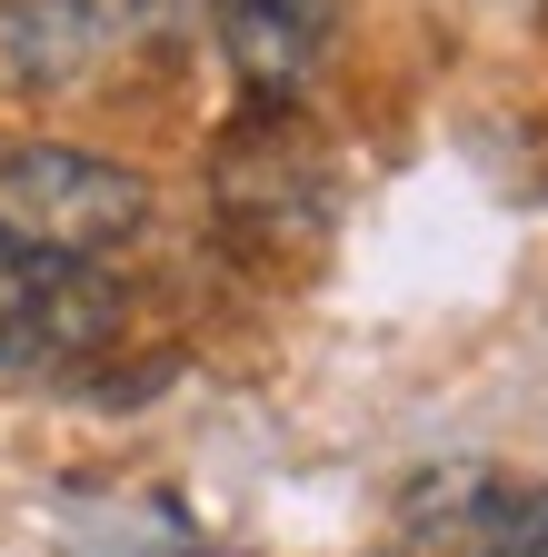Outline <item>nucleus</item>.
<instances>
[{
    "label": "nucleus",
    "mask_w": 548,
    "mask_h": 557,
    "mask_svg": "<svg viewBox=\"0 0 548 557\" xmlns=\"http://www.w3.org/2000/svg\"><path fill=\"white\" fill-rule=\"evenodd\" d=\"M478 557H548V487H499L489 528H478Z\"/></svg>",
    "instance_id": "nucleus-6"
},
{
    "label": "nucleus",
    "mask_w": 548,
    "mask_h": 557,
    "mask_svg": "<svg viewBox=\"0 0 548 557\" xmlns=\"http://www.w3.org/2000/svg\"><path fill=\"white\" fill-rule=\"evenodd\" d=\"M180 0H0V90H60L170 30Z\"/></svg>",
    "instance_id": "nucleus-3"
},
{
    "label": "nucleus",
    "mask_w": 548,
    "mask_h": 557,
    "mask_svg": "<svg viewBox=\"0 0 548 557\" xmlns=\"http://www.w3.org/2000/svg\"><path fill=\"white\" fill-rule=\"evenodd\" d=\"M40 289H50V259H21L0 239V359H40Z\"/></svg>",
    "instance_id": "nucleus-5"
},
{
    "label": "nucleus",
    "mask_w": 548,
    "mask_h": 557,
    "mask_svg": "<svg viewBox=\"0 0 548 557\" xmlns=\"http://www.w3.org/2000/svg\"><path fill=\"white\" fill-rule=\"evenodd\" d=\"M210 30L249 100H300L339 40V0H210Z\"/></svg>",
    "instance_id": "nucleus-4"
},
{
    "label": "nucleus",
    "mask_w": 548,
    "mask_h": 557,
    "mask_svg": "<svg viewBox=\"0 0 548 557\" xmlns=\"http://www.w3.org/2000/svg\"><path fill=\"white\" fill-rule=\"evenodd\" d=\"M150 230V180L100 150H60V139H21L0 150V239L21 259H71L100 269Z\"/></svg>",
    "instance_id": "nucleus-2"
},
{
    "label": "nucleus",
    "mask_w": 548,
    "mask_h": 557,
    "mask_svg": "<svg viewBox=\"0 0 548 557\" xmlns=\"http://www.w3.org/2000/svg\"><path fill=\"white\" fill-rule=\"evenodd\" d=\"M210 199H220V230L249 259H309L339 220V170L290 120V100H259L210 150Z\"/></svg>",
    "instance_id": "nucleus-1"
}]
</instances>
